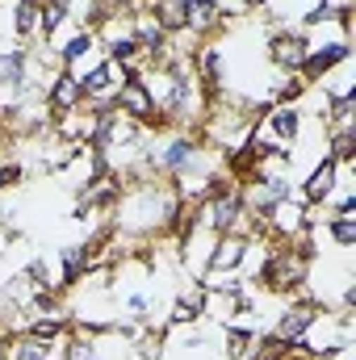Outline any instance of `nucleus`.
<instances>
[{
  "mask_svg": "<svg viewBox=\"0 0 356 360\" xmlns=\"http://www.w3.org/2000/svg\"><path fill=\"white\" fill-rule=\"evenodd\" d=\"M306 51H310L306 30H298V25H272V34H268V63L276 72H298L302 59H306Z\"/></svg>",
  "mask_w": 356,
  "mask_h": 360,
  "instance_id": "obj_1",
  "label": "nucleus"
},
{
  "mask_svg": "<svg viewBox=\"0 0 356 360\" xmlns=\"http://www.w3.org/2000/svg\"><path fill=\"white\" fill-rule=\"evenodd\" d=\"M352 59V42L348 38H327V42H310V51H306V59H302V68H298V76L306 80V84H319L331 68H340V63H348Z\"/></svg>",
  "mask_w": 356,
  "mask_h": 360,
  "instance_id": "obj_2",
  "label": "nucleus"
},
{
  "mask_svg": "<svg viewBox=\"0 0 356 360\" xmlns=\"http://www.w3.org/2000/svg\"><path fill=\"white\" fill-rule=\"evenodd\" d=\"M193 72H197V84L205 92V101H218L227 92V55L218 42H201L193 51Z\"/></svg>",
  "mask_w": 356,
  "mask_h": 360,
  "instance_id": "obj_3",
  "label": "nucleus"
},
{
  "mask_svg": "<svg viewBox=\"0 0 356 360\" xmlns=\"http://www.w3.org/2000/svg\"><path fill=\"white\" fill-rule=\"evenodd\" d=\"M319 314H323V306H319V302H310V297L285 302V306H281V314H276L272 335H276L281 344H293V340H302V335L314 327V319H319Z\"/></svg>",
  "mask_w": 356,
  "mask_h": 360,
  "instance_id": "obj_4",
  "label": "nucleus"
},
{
  "mask_svg": "<svg viewBox=\"0 0 356 360\" xmlns=\"http://www.w3.org/2000/svg\"><path fill=\"white\" fill-rule=\"evenodd\" d=\"M340 172H344V164H336L327 151L314 160V168H310V176L298 184V197L306 201V205H327L331 201V193H336V184H340Z\"/></svg>",
  "mask_w": 356,
  "mask_h": 360,
  "instance_id": "obj_5",
  "label": "nucleus"
},
{
  "mask_svg": "<svg viewBox=\"0 0 356 360\" xmlns=\"http://www.w3.org/2000/svg\"><path fill=\"white\" fill-rule=\"evenodd\" d=\"M260 126H265L268 139L281 143V147H285V143H298L302 130H306V109H302V105H272Z\"/></svg>",
  "mask_w": 356,
  "mask_h": 360,
  "instance_id": "obj_6",
  "label": "nucleus"
},
{
  "mask_svg": "<svg viewBox=\"0 0 356 360\" xmlns=\"http://www.w3.org/2000/svg\"><path fill=\"white\" fill-rule=\"evenodd\" d=\"M184 30L197 38V42H210V34L227 30V13L218 0H184Z\"/></svg>",
  "mask_w": 356,
  "mask_h": 360,
  "instance_id": "obj_7",
  "label": "nucleus"
},
{
  "mask_svg": "<svg viewBox=\"0 0 356 360\" xmlns=\"http://www.w3.org/2000/svg\"><path fill=\"white\" fill-rule=\"evenodd\" d=\"M201 310H205V289H201V281H189L172 297V306H168L164 331L168 327H193V323H201Z\"/></svg>",
  "mask_w": 356,
  "mask_h": 360,
  "instance_id": "obj_8",
  "label": "nucleus"
},
{
  "mask_svg": "<svg viewBox=\"0 0 356 360\" xmlns=\"http://www.w3.org/2000/svg\"><path fill=\"white\" fill-rule=\"evenodd\" d=\"M248 252H252V239H243V235H218L214 248H210V264H205V269L239 272L243 260H248Z\"/></svg>",
  "mask_w": 356,
  "mask_h": 360,
  "instance_id": "obj_9",
  "label": "nucleus"
},
{
  "mask_svg": "<svg viewBox=\"0 0 356 360\" xmlns=\"http://www.w3.org/2000/svg\"><path fill=\"white\" fill-rule=\"evenodd\" d=\"M46 109L59 117V113H76V109H84V92H80V84H76V76L72 72H59L51 84H46Z\"/></svg>",
  "mask_w": 356,
  "mask_h": 360,
  "instance_id": "obj_10",
  "label": "nucleus"
},
{
  "mask_svg": "<svg viewBox=\"0 0 356 360\" xmlns=\"http://www.w3.org/2000/svg\"><path fill=\"white\" fill-rule=\"evenodd\" d=\"M96 269V260H92L89 243H68L63 252H59V289L68 293V289H76L80 281H84V272Z\"/></svg>",
  "mask_w": 356,
  "mask_h": 360,
  "instance_id": "obj_11",
  "label": "nucleus"
},
{
  "mask_svg": "<svg viewBox=\"0 0 356 360\" xmlns=\"http://www.w3.org/2000/svg\"><path fill=\"white\" fill-rule=\"evenodd\" d=\"M72 21V0H42V13H38V34H34V46H51L55 34Z\"/></svg>",
  "mask_w": 356,
  "mask_h": 360,
  "instance_id": "obj_12",
  "label": "nucleus"
},
{
  "mask_svg": "<svg viewBox=\"0 0 356 360\" xmlns=\"http://www.w3.org/2000/svg\"><path fill=\"white\" fill-rule=\"evenodd\" d=\"M38 13H42V0H13V38L25 46L34 42L38 34Z\"/></svg>",
  "mask_w": 356,
  "mask_h": 360,
  "instance_id": "obj_13",
  "label": "nucleus"
},
{
  "mask_svg": "<svg viewBox=\"0 0 356 360\" xmlns=\"http://www.w3.org/2000/svg\"><path fill=\"white\" fill-rule=\"evenodd\" d=\"M314 89L323 92V96H356V80H352V59L348 63H340V68H331Z\"/></svg>",
  "mask_w": 356,
  "mask_h": 360,
  "instance_id": "obj_14",
  "label": "nucleus"
},
{
  "mask_svg": "<svg viewBox=\"0 0 356 360\" xmlns=\"http://www.w3.org/2000/svg\"><path fill=\"white\" fill-rule=\"evenodd\" d=\"M323 139H327V147H323V151H327L336 164L352 168V164H356V130H327Z\"/></svg>",
  "mask_w": 356,
  "mask_h": 360,
  "instance_id": "obj_15",
  "label": "nucleus"
},
{
  "mask_svg": "<svg viewBox=\"0 0 356 360\" xmlns=\"http://www.w3.org/2000/svg\"><path fill=\"white\" fill-rule=\"evenodd\" d=\"M222 348H227V360H252V352H256V331L222 327Z\"/></svg>",
  "mask_w": 356,
  "mask_h": 360,
  "instance_id": "obj_16",
  "label": "nucleus"
},
{
  "mask_svg": "<svg viewBox=\"0 0 356 360\" xmlns=\"http://www.w3.org/2000/svg\"><path fill=\"white\" fill-rule=\"evenodd\" d=\"M151 13H155V21H160V30L164 34H184V0H155L151 4Z\"/></svg>",
  "mask_w": 356,
  "mask_h": 360,
  "instance_id": "obj_17",
  "label": "nucleus"
},
{
  "mask_svg": "<svg viewBox=\"0 0 356 360\" xmlns=\"http://www.w3.org/2000/svg\"><path fill=\"white\" fill-rule=\"evenodd\" d=\"M323 231H327V239L336 243V248H356V218H327L323 222Z\"/></svg>",
  "mask_w": 356,
  "mask_h": 360,
  "instance_id": "obj_18",
  "label": "nucleus"
},
{
  "mask_svg": "<svg viewBox=\"0 0 356 360\" xmlns=\"http://www.w3.org/2000/svg\"><path fill=\"white\" fill-rule=\"evenodd\" d=\"M21 176H25V168H21V164H13V160H4V164H0V193H4V188H13Z\"/></svg>",
  "mask_w": 356,
  "mask_h": 360,
  "instance_id": "obj_19",
  "label": "nucleus"
},
{
  "mask_svg": "<svg viewBox=\"0 0 356 360\" xmlns=\"http://www.w3.org/2000/svg\"><path fill=\"white\" fill-rule=\"evenodd\" d=\"M243 4V13H265L268 8V0H239Z\"/></svg>",
  "mask_w": 356,
  "mask_h": 360,
  "instance_id": "obj_20",
  "label": "nucleus"
},
{
  "mask_svg": "<svg viewBox=\"0 0 356 360\" xmlns=\"http://www.w3.org/2000/svg\"><path fill=\"white\" fill-rule=\"evenodd\" d=\"M8 143V126H4V117H0V147Z\"/></svg>",
  "mask_w": 356,
  "mask_h": 360,
  "instance_id": "obj_21",
  "label": "nucleus"
},
{
  "mask_svg": "<svg viewBox=\"0 0 356 360\" xmlns=\"http://www.w3.org/2000/svg\"><path fill=\"white\" fill-rule=\"evenodd\" d=\"M314 360H344V352H323V356H314Z\"/></svg>",
  "mask_w": 356,
  "mask_h": 360,
  "instance_id": "obj_22",
  "label": "nucleus"
}]
</instances>
